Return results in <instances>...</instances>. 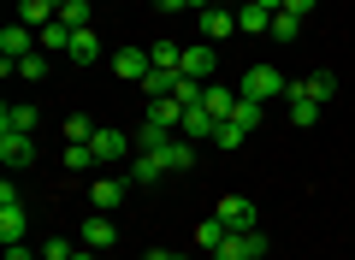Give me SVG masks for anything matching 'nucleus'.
<instances>
[{
  "label": "nucleus",
  "mask_w": 355,
  "mask_h": 260,
  "mask_svg": "<svg viewBox=\"0 0 355 260\" xmlns=\"http://www.w3.org/2000/svg\"><path fill=\"white\" fill-rule=\"evenodd\" d=\"M243 95H254V101L291 95V77H284L279 65H249V71H243Z\"/></svg>",
  "instance_id": "nucleus-1"
},
{
  "label": "nucleus",
  "mask_w": 355,
  "mask_h": 260,
  "mask_svg": "<svg viewBox=\"0 0 355 260\" xmlns=\"http://www.w3.org/2000/svg\"><path fill=\"white\" fill-rule=\"evenodd\" d=\"M24 201H18V189H12V177L0 184V243H24Z\"/></svg>",
  "instance_id": "nucleus-2"
},
{
  "label": "nucleus",
  "mask_w": 355,
  "mask_h": 260,
  "mask_svg": "<svg viewBox=\"0 0 355 260\" xmlns=\"http://www.w3.org/2000/svg\"><path fill=\"white\" fill-rule=\"evenodd\" d=\"M266 254V236L261 231H231L225 243L214 248V260H261Z\"/></svg>",
  "instance_id": "nucleus-3"
},
{
  "label": "nucleus",
  "mask_w": 355,
  "mask_h": 260,
  "mask_svg": "<svg viewBox=\"0 0 355 260\" xmlns=\"http://www.w3.org/2000/svg\"><path fill=\"white\" fill-rule=\"evenodd\" d=\"M89 148H95V160H101V172L113 160H125V154H137V142L125 137V130H95V137H89Z\"/></svg>",
  "instance_id": "nucleus-4"
},
{
  "label": "nucleus",
  "mask_w": 355,
  "mask_h": 260,
  "mask_svg": "<svg viewBox=\"0 0 355 260\" xmlns=\"http://www.w3.org/2000/svg\"><path fill=\"white\" fill-rule=\"evenodd\" d=\"M214 219H225V231H254V201L249 196H219Z\"/></svg>",
  "instance_id": "nucleus-5"
},
{
  "label": "nucleus",
  "mask_w": 355,
  "mask_h": 260,
  "mask_svg": "<svg viewBox=\"0 0 355 260\" xmlns=\"http://www.w3.org/2000/svg\"><path fill=\"white\" fill-rule=\"evenodd\" d=\"M148 71H154L148 48H119V53H113V77H125V83H142Z\"/></svg>",
  "instance_id": "nucleus-6"
},
{
  "label": "nucleus",
  "mask_w": 355,
  "mask_h": 260,
  "mask_svg": "<svg viewBox=\"0 0 355 260\" xmlns=\"http://www.w3.org/2000/svg\"><path fill=\"white\" fill-rule=\"evenodd\" d=\"M24 53H36V30H30V24H6V30H0V60H24Z\"/></svg>",
  "instance_id": "nucleus-7"
},
{
  "label": "nucleus",
  "mask_w": 355,
  "mask_h": 260,
  "mask_svg": "<svg viewBox=\"0 0 355 260\" xmlns=\"http://www.w3.org/2000/svg\"><path fill=\"white\" fill-rule=\"evenodd\" d=\"M89 201H95V213H113L119 201H125V177H113V172L89 177Z\"/></svg>",
  "instance_id": "nucleus-8"
},
{
  "label": "nucleus",
  "mask_w": 355,
  "mask_h": 260,
  "mask_svg": "<svg viewBox=\"0 0 355 260\" xmlns=\"http://www.w3.org/2000/svg\"><path fill=\"white\" fill-rule=\"evenodd\" d=\"M77 243L101 254V248H113V243H119V225L107 219V213H95V219H83V231H77Z\"/></svg>",
  "instance_id": "nucleus-9"
},
{
  "label": "nucleus",
  "mask_w": 355,
  "mask_h": 260,
  "mask_svg": "<svg viewBox=\"0 0 355 260\" xmlns=\"http://www.w3.org/2000/svg\"><path fill=\"white\" fill-rule=\"evenodd\" d=\"M0 160H6V166H30V160H36L30 130H0Z\"/></svg>",
  "instance_id": "nucleus-10"
},
{
  "label": "nucleus",
  "mask_w": 355,
  "mask_h": 260,
  "mask_svg": "<svg viewBox=\"0 0 355 260\" xmlns=\"http://www.w3.org/2000/svg\"><path fill=\"white\" fill-rule=\"evenodd\" d=\"M219 124H225V119H214V112H207V107H184V124H178V137H214V130H219Z\"/></svg>",
  "instance_id": "nucleus-11"
},
{
  "label": "nucleus",
  "mask_w": 355,
  "mask_h": 260,
  "mask_svg": "<svg viewBox=\"0 0 355 260\" xmlns=\"http://www.w3.org/2000/svg\"><path fill=\"white\" fill-rule=\"evenodd\" d=\"M71 65H95L101 60V30H71V53H65Z\"/></svg>",
  "instance_id": "nucleus-12"
},
{
  "label": "nucleus",
  "mask_w": 355,
  "mask_h": 260,
  "mask_svg": "<svg viewBox=\"0 0 355 260\" xmlns=\"http://www.w3.org/2000/svg\"><path fill=\"white\" fill-rule=\"evenodd\" d=\"M237 30H243V36H272V12L254 6V0H243V6H237Z\"/></svg>",
  "instance_id": "nucleus-13"
},
{
  "label": "nucleus",
  "mask_w": 355,
  "mask_h": 260,
  "mask_svg": "<svg viewBox=\"0 0 355 260\" xmlns=\"http://www.w3.org/2000/svg\"><path fill=\"white\" fill-rule=\"evenodd\" d=\"M184 77H196V83H207L214 77V48L207 42H196V48H184V65H178Z\"/></svg>",
  "instance_id": "nucleus-14"
},
{
  "label": "nucleus",
  "mask_w": 355,
  "mask_h": 260,
  "mask_svg": "<svg viewBox=\"0 0 355 260\" xmlns=\"http://www.w3.org/2000/svg\"><path fill=\"white\" fill-rule=\"evenodd\" d=\"M172 172V166H166V154L154 148V154H137V160H130V184H160V177Z\"/></svg>",
  "instance_id": "nucleus-15"
},
{
  "label": "nucleus",
  "mask_w": 355,
  "mask_h": 260,
  "mask_svg": "<svg viewBox=\"0 0 355 260\" xmlns=\"http://www.w3.org/2000/svg\"><path fill=\"white\" fill-rule=\"evenodd\" d=\"M53 18H60V6H53V0H18V24H30V30H48Z\"/></svg>",
  "instance_id": "nucleus-16"
},
{
  "label": "nucleus",
  "mask_w": 355,
  "mask_h": 260,
  "mask_svg": "<svg viewBox=\"0 0 355 260\" xmlns=\"http://www.w3.org/2000/svg\"><path fill=\"white\" fill-rule=\"evenodd\" d=\"M148 124H160V130H172V137H178V124H184V101H172V95L148 101Z\"/></svg>",
  "instance_id": "nucleus-17"
},
{
  "label": "nucleus",
  "mask_w": 355,
  "mask_h": 260,
  "mask_svg": "<svg viewBox=\"0 0 355 260\" xmlns=\"http://www.w3.org/2000/svg\"><path fill=\"white\" fill-rule=\"evenodd\" d=\"M291 124H320V101L314 95H302V83H291Z\"/></svg>",
  "instance_id": "nucleus-18"
},
{
  "label": "nucleus",
  "mask_w": 355,
  "mask_h": 260,
  "mask_svg": "<svg viewBox=\"0 0 355 260\" xmlns=\"http://www.w3.org/2000/svg\"><path fill=\"white\" fill-rule=\"evenodd\" d=\"M36 124H42V112L30 101H12V107L0 112V130H36Z\"/></svg>",
  "instance_id": "nucleus-19"
},
{
  "label": "nucleus",
  "mask_w": 355,
  "mask_h": 260,
  "mask_svg": "<svg viewBox=\"0 0 355 260\" xmlns=\"http://www.w3.org/2000/svg\"><path fill=\"white\" fill-rule=\"evenodd\" d=\"M89 18H95V0H65V6H60V24L65 30H95Z\"/></svg>",
  "instance_id": "nucleus-20"
},
{
  "label": "nucleus",
  "mask_w": 355,
  "mask_h": 260,
  "mask_svg": "<svg viewBox=\"0 0 355 260\" xmlns=\"http://www.w3.org/2000/svg\"><path fill=\"white\" fill-rule=\"evenodd\" d=\"M160 154H166V166H172V172H190V166H196V142H190V137H172Z\"/></svg>",
  "instance_id": "nucleus-21"
},
{
  "label": "nucleus",
  "mask_w": 355,
  "mask_h": 260,
  "mask_svg": "<svg viewBox=\"0 0 355 260\" xmlns=\"http://www.w3.org/2000/svg\"><path fill=\"white\" fill-rule=\"evenodd\" d=\"M231 30H237V12H225V6H207V12H202V36H231Z\"/></svg>",
  "instance_id": "nucleus-22"
},
{
  "label": "nucleus",
  "mask_w": 355,
  "mask_h": 260,
  "mask_svg": "<svg viewBox=\"0 0 355 260\" xmlns=\"http://www.w3.org/2000/svg\"><path fill=\"white\" fill-rule=\"evenodd\" d=\"M36 48H42V53H71V30L53 18L48 30H36Z\"/></svg>",
  "instance_id": "nucleus-23"
},
{
  "label": "nucleus",
  "mask_w": 355,
  "mask_h": 260,
  "mask_svg": "<svg viewBox=\"0 0 355 260\" xmlns=\"http://www.w3.org/2000/svg\"><path fill=\"white\" fill-rule=\"evenodd\" d=\"M12 71H18V77H24V83H42V77H48V71H53V53H42V48H36V53H24V60H18V65H12Z\"/></svg>",
  "instance_id": "nucleus-24"
},
{
  "label": "nucleus",
  "mask_w": 355,
  "mask_h": 260,
  "mask_svg": "<svg viewBox=\"0 0 355 260\" xmlns=\"http://www.w3.org/2000/svg\"><path fill=\"white\" fill-rule=\"evenodd\" d=\"M237 95H243V89H207L202 107L214 112V119H231V112H237Z\"/></svg>",
  "instance_id": "nucleus-25"
},
{
  "label": "nucleus",
  "mask_w": 355,
  "mask_h": 260,
  "mask_svg": "<svg viewBox=\"0 0 355 260\" xmlns=\"http://www.w3.org/2000/svg\"><path fill=\"white\" fill-rule=\"evenodd\" d=\"M148 60H154V71H178V65H184V48H178V42H154Z\"/></svg>",
  "instance_id": "nucleus-26"
},
{
  "label": "nucleus",
  "mask_w": 355,
  "mask_h": 260,
  "mask_svg": "<svg viewBox=\"0 0 355 260\" xmlns=\"http://www.w3.org/2000/svg\"><path fill=\"white\" fill-rule=\"evenodd\" d=\"M178 77H184V71H148V77H142V89H148V101H166V95L178 89Z\"/></svg>",
  "instance_id": "nucleus-27"
},
{
  "label": "nucleus",
  "mask_w": 355,
  "mask_h": 260,
  "mask_svg": "<svg viewBox=\"0 0 355 260\" xmlns=\"http://www.w3.org/2000/svg\"><path fill=\"white\" fill-rule=\"evenodd\" d=\"M95 148H89V142H71V148H65V172H95Z\"/></svg>",
  "instance_id": "nucleus-28"
},
{
  "label": "nucleus",
  "mask_w": 355,
  "mask_h": 260,
  "mask_svg": "<svg viewBox=\"0 0 355 260\" xmlns=\"http://www.w3.org/2000/svg\"><path fill=\"white\" fill-rule=\"evenodd\" d=\"M225 236H231V231H225V219H202V225H196V243H202L207 254H214V248L225 243Z\"/></svg>",
  "instance_id": "nucleus-29"
},
{
  "label": "nucleus",
  "mask_w": 355,
  "mask_h": 260,
  "mask_svg": "<svg viewBox=\"0 0 355 260\" xmlns=\"http://www.w3.org/2000/svg\"><path fill=\"white\" fill-rule=\"evenodd\" d=\"M331 89H338V77H331V71H314V77H302V95H314V101H331Z\"/></svg>",
  "instance_id": "nucleus-30"
},
{
  "label": "nucleus",
  "mask_w": 355,
  "mask_h": 260,
  "mask_svg": "<svg viewBox=\"0 0 355 260\" xmlns=\"http://www.w3.org/2000/svg\"><path fill=\"white\" fill-rule=\"evenodd\" d=\"M95 130H101V124H95V119H83V112H71V119H65V142H89Z\"/></svg>",
  "instance_id": "nucleus-31"
},
{
  "label": "nucleus",
  "mask_w": 355,
  "mask_h": 260,
  "mask_svg": "<svg viewBox=\"0 0 355 260\" xmlns=\"http://www.w3.org/2000/svg\"><path fill=\"white\" fill-rule=\"evenodd\" d=\"M202 95H207V83H196V77H178V89H172V101H184V107H202Z\"/></svg>",
  "instance_id": "nucleus-32"
},
{
  "label": "nucleus",
  "mask_w": 355,
  "mask_h": 260,
  "mask_svg": "<svg viewBox=\"0 0 355 260\" xmlns=\"http://www.w3.org/2000/svg\"><path fill=\"white\" fill-rule=\"evenodd\" d=\"M231 119H237L243 130H254V124H261V101H254V95H237V112H231Z\"/></svg>",
  "instance_id": "nucleus-33"
},
{
  "label": "nucleus",
  "mask_w": 355,
  "mask_h": 260,
  "mask_svg": "<svg viewBox=\"0 0 355 260\" xmlns=\"http://www.w3.org/2000/svg\"><path fill=\"white\" fill-rule=\"evenodd\" d=\"M243 137H249V130H243L237 119H225V124L214 130V142H219V148H243Z\"/></svg>",
  "instance_id": "nucleus-34"
},
{
  "label": "nucleus",
  "mask_w": 355,
  "mask_h": 260,
  "mask_svg": "<svg viewBox=\"0 0 355 260\" xmlns=\"http://www.w3.org/2000/svg\"><path fill=\"white\" fill-rule=\"evenodd\" d=\"M71 254H77L71 236H48V243H42V260H71Z\"/></svg>",
  "instance_id": "nucleus-35"
},
{
  "label": "nucleus",
  "mask_w": 355,
  "mask_h": 260,
  "mask_svg": "<svg viewBox=\"0 0 355 260\" xmlns=\"http://www.w3.org/2000/svg\"><path fill=\"white\" fill-rule=\"evenodd\" d=\"M296 24H302L296 12H272V36L279 42H296Z\"/></svg>",
  "instance_id": "nucleus-36"
},
{
  "label": "nucleus",
  "mask_w": 355,
  "mask_h": 260,
  "mask_svg": "<svg viewBox=\"0 0 355 260\" xmlns=\"http://www.w3.org/2000/svg\"><path fill=\"white\" fill-rule=\"evenodd\" d=\"M314 6H320V0H284V12H296V18H308Z\"/></svg>",
  "instance_id": "nucleus-37"
},
{
  "label": "nucleus",
  "mask_w": 355,
  "mask_h": 260,
  "mask_svg": "<svg viewBox=\"0 0 355 260\" xmlns=\"http://www.w3.org/2000/svg\"><path fill=\"white\" fill-rule=\"evenodd\" d=\"M6 260H36V248H24V243H6Z\"/></svg>",
  "instance_id": "nucleus-38"
},
{
  "label": "nucleus",
  "mask_w": 355,
  "mask_h": 260,
  "mask_svg": "<svg viewBox=\"0 0 355 260\" xmlns=\"http://www.w3.org/2000/svg\"><path fill=\"white\" fill-rule=\"evenodd\" d=\"M154 12H190L184 0H154Z\"/></svg>",
  "instance_id": "nucleus-39"
},
{
  "label": "nucleus",
  "mask_w": 355,
  "mask_h": 260,
  "mask_svg": "<svg viewBox=\"0 0 355 260\" xmlns=\"http://www.w3.org/2000/svg\"><path fill=\"white\" fill-rule=\"evenodd\" d=\"M148 260H190V254H172V248H148Z\"/></svg>",
  "instance_id": "nucleus-40"
},
{
  "label": "nucleus",
  "mask_w": 355,
  "mask_h": 260,
  "mask_svg": "<svg viewBox=\"0 0 355 260\" xmlns=\"http://www.w3.org/2000/svg\"><path fill=\"white\" fill-rule=\"evenodd\" d=\"M254 6H266V12H284V0H254Z\"/></svg>",
  "instance_id": "nucleus-41"
},
{
  "label": "nucleus",
  "mask_w": 355,
  "mask_h": 260,
  "mask_svg": "<svg viewBox=\"0 0 355 260\" xmlns=\"http://www.w3.org/2000/svg\"><path fill=\"white\" fill-rule=\"evenodd\" d=\"M184 6H190V12H207V6H214V0H184Z\"/></svg>",
  "instance_id": "nucleus-42"
},
{
  "label": "nucleus",
  "mask_w": 355,
  "mask_h": 260,
  "mask_svg": "<svg viewBox=\"0 0 355 260\" xmlns=\"http://www.w3.org/2000/svg\"><path fill=\"white\" fill-rule=\"evenodd\" d=\"M71 260H101V254H95V248H77V254Z\"/></svg>",
  "instance_id": "nucleus-43"
}]
</instances>
